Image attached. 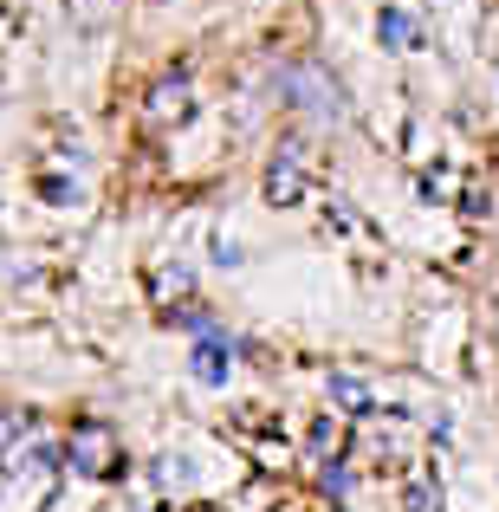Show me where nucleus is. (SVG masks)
<instances>
[{"instance_id":"f257e3e1","label":"nucleus","mask_w":499,"mask_h":512,"mask_svg":"<svg viewBox=\"0 0 499 512\" xmlns=\"http://www.w3.org/2000/svg\"><path fill=\"white\" fill-rule=\"evenodd\" d=\"M59 461H65V448H52V441L26 435V454H20V448L7 454V480H0V512H46L52 487H59Z\"/></svg>"},{"instance_id":"f03ea898","label":"nucleus","mask_w":499,"mask_h":512,"mask_svg":"<svg viewBox=\"0 0 499 512\" xmlns=\"http://www.w3.org/2000/svg\"><path fill=\"white\" fill-rule=\"evenodd\" d=\"M279 98H286L292 111L325 117V124H337V117L350 111V104H344V91H337V78H325L318 65H286V72H279Z\"/></svg>"},{"instance_id":"7ed1b4c3","label":"nucleus","mask_w":499,"mask_h":512,"mask_svg":"<svg viewBox=\"0 0 499 512\" xmlns=\"http://www.w3.org/2000/svg\"><path fill=\"white\" fill-rule=\"evenodd\" d=\"M65 461H72L78 474H91V480H111L117 467H124V448H117V435L104 422H78L72 441H65Z\"/></svg>"},{"instance_id":"20e7f679","label":"nucleus","mask_w":499,"mask_h":512,"mask_svg":"<svg viewBox=\"0 0 499 512\" xmlns=\"http://www.w3.org/2000/svg\"><path fill=\"white\" fill-rule=\"evenodd\" d=\"M188 111H195V85H188L182 72H175V78H156V85H150V98H143V117H150L156 130L182 124Z\"/></svg>"},{"instance_id":"39448f33","label":"nucleus","mask_w":499,"mask_h":512,"mask_svg":"<svg viewBox=\"0 0 499 512\" xmlns=\"http://www.w3.org/2000/svg\"><path fill=\"white\" fill-rule=\"evenodd\" d=\"M305 195H312V175H305V156H299V150L273 156V169H266V201H273V208H299Z\"/></svg>"},{"instance_id":"423d86ee","label":"nucleus","mask_w":499,"mask_h":512,"mask_svg":"<svg viewBox=\"0 0 499 512\" xmlns=\"http://www.w3.org/2000/svg\"><path fill=\"white\" fill-rule=\"evenodd\" d=\"M195 383H208V389H221L227 383V370H234V357H227V344H195Z\"/></svg>"},{"instance_id":"0eeeda50","label":"nucleus","mask_w":499,"mask_h":512,"mask_svg":"<svg viewBox=\"0 0 499 512\" xmlns=\"http://www.w3.org/2000/svg\"><path fill=\"white\" fill-rule=\"evenodd\" d=\"M376 33H383V46H396V52L422 46V39H415V20H409L402 7H383V20H376Z\"/></svg>"},{"instance_id":"6e6552de","label":"nucleus","mask_w":499,"mask_h":512,"mask_svg":"<svg viewBox=\"0 0 499 512\" xmlns=\"http://www.w3.org/2000/svg\"><path fill=\"white\" fill-rule=\"evenodd\" d=\"M331 402L344 415H370V383H357V376H331Z\"/></svg>"},{"instance_id":"1a4fd4ad","label":"nucleus","mask_w":499,"mask_h":512,"mask_svg":"<svg viewBox=\"0 0 499 512\" xmlns=\"http://www.w3.org/2000/svg\"><path fill=\"white\" fill-rule=\"evenodd\" d=\"M402 506H409V512H448V506H441V480H435V474H415V480H409V500H402Z\"/></svg>"},{"instance_id":"9d476101","label":"nucleus","mask_w":499,"mask_h":512,"mask_svg":"<svg viewBox=\"0 0 499 512\" xmlns=\"http://www.w3.org/2000/svg\"><path fill=\"white\" fill-rule=\"evenodd\" d=\"M312 448H318V454H325V461H331V454H337V448H344V428H337V422H331V415H325V422H318V428H312Z\"/></svg>"},{"instance_id":"9b49d317","label":"nucleus","mask_w":499,"mask_h":512,"mask_svg":"<svg viewBox=\"0 0 499 512\" xmlns=\"http://www.w3.org/2000/svg\"><path fill=\"white\" fill-rule=\"evenodd\" d=\"M163 487H188V461H163Z\"/></svg>"},{"instance_id":"f8f14e48","label":"nucleus","mask_w":499,"mask_h":512,"mask_svg":"<svg viewBox=\"0 0 499 512\" xmlns=\"http://www.w3.org/2000/svg\"><path fill=\"white\" fill-rule=\"evenodd\" d=\"M13 435H20V422H7V415H0V448H7Z\"/></svg>"},{"instance_id":"ddd939ff","label":"nucleus","mask_w":499,"mask_h":512,"mask_svg":"<svg viewBox=\"0 0 499 512\" xmlns=\"http://www.w3.org/2000/svg\"><path fill=\"white\" fill-rule=\"evenodd\" d=\"M188 512H221V506H188Z\"/></svg>"}]
</instances>
